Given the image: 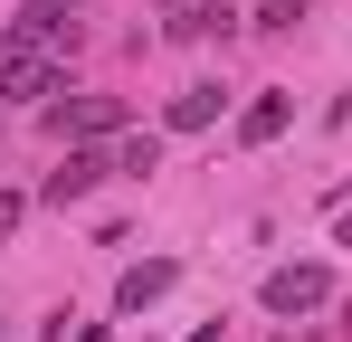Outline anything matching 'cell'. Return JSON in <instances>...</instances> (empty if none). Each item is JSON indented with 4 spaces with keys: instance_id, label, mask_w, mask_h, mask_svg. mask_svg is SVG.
<instances>
[{
    "instance_id": "12",
    "label": "cell",
    "mask_w": 352,
    "mask_h": 342,
    "mask_svg": "<svg viewBox=\"0 0 352 342\" xmlns=\"http://www.w3.org/2000/svg\"><path fill=\"white\" fill-rule=\"evenodd\" d=\"M333 238H343V247H352V200H343V209H333Z\"/></svg>"
},
{
    "instance_id": "1",
    "label": "cell",
    "mask_w": 352,
    "mask_h": 342,
    "mask_svg": "<svg viewBox=\"0 0 352 342\" xmlns=\"http://www.w3.org/2000/svg\"><path fill=\"white\" fill-rule=\"evenodd\" d=\"M324 295H333L324 266H276V276H267V314H314Z\"/></svg>"
},
{
    "instance_id": "10",
    "label": "cell",
    "mask_w": 352,
    "mask_h": 342,
    "mask_svg": "<svg viewBox=\"0 0 352 342\" xmlns=\"http://www.w3.org/2000/svg\"><path fill=\"white\" fill-rule=\"evenodd\" d=\"M295 19H305V0H267L257 10V29H295Z\"/></svg>"
},
{
    "instance_id": "8",
    "label": "cell",
    "mask_w": 352,
    "mask_h": 342,
    "mask_svg": "<svg viewBox=\"0 0 352 342\" xmlns=\"http://www.w3.org/2000/svg\"><path fill=\"white\" fill-rule=\"evenodd\" d=\"M286 124H295V105H286V95H257V105L238 114V143H276Z\"/></svg>"
},
{
    "instance_id": "5",
    "label": "cell",
    "mask_w": 352,
    "mask_h": 342,
    "mask_svg": "<svg viewBox=\"0 0 352 342\" xmlns=\"http://www.w3.org/2000/svg\"><path fill=\"white\" fill-rule=\"evenodd\" d=\"M172 276H181L172 257H153V266H124V285H115V304H124V314H143L153 295H172Z\"/></svg>"
},
{
    "instance_id": "9",
    "label": "cell",
    "mask_w": 352,
    "mask_h": 342,
    "mask_svg": "<svg viewBox=\"0 0 352 342\" xmlns=\"http://www.w3.org/2000/svg\"><path fill=\"white\" fill-rule=\"evenodd\" d=\"M115 171H124V181H143V171H162V143H153V133H124V143H115Z\"/></svg>"
},
{
    "instance_id": "11",
    "label": "cell",
    "mask_w": 352,
    "mask_h": 342,
    "mask_svg": "<svg viewBox=\"0 0 352 342\" xmlns=\"http://www.w3.org/2000/svg\"><path fill=\"white\" fill-rule=\"evenodd\" d=\"M10 228H19V200H10V190H0V238H10Z\"/></svg>"
},
{
    "instance_id": "6",
    "label": "cell",
    "mask_w": 352,
    "mask_h": 342,
    "mask_svg": "<svg viewBox=\"0 0 352 342\" xmlns=\"http://www.w3.org/2000/svg\"><path fill=\"white\" fill-rule=\"evenodd\" d=\"M124 124V95H76V105H58V133H115Z\"/></svg>"
},
{
    "instance_id": "3",
    "label": "cell",
    "mask_w": 352,
    "mask_h": 342,
    "mask_svg": "<svg viewBox=\"0 0 352 342\" xmlns=\"http://www.w3.org/2000/svg\"><path fill=\"white\" fill-rule=\"evenodd\" d=\"M48 86H58V67H48L38 48H10V57H0V95H10V105H38Z\"/></svg>"
},
{
    "instance_id": "7",
    "label": "cell",
    "mask_w": 352,
    "mask_h": 342,
    "mask_svg": "<svg viewBox=\"0 0 352 342\" xmlns=\"http://www.w3.org/2000/svg\"><path fill=\"white\" fill-rule=\"evenodd\" d=\"M219 105H229V95H219L210 76H200V86H181V95H172V133H200V124H219Z\"/></svg>"
},
{
    "instance_id": "4",
    "label": "cell",
    "mask_w": 352,
    "mask_h": 342,
    "mask_svg": "<svg viewBox=\"0 0 352 342\" xmlns=\"http://www.w3.org/2000/svg\"><path fill=\"white\" fill-rule=\"evenodd\" d=\"M67 10H76V0H29V10L10 19V48H48V38L67 29Z\"/></svg>"
},
{
    "instance_id": "2",
    "label": "cell",
    "mask_w": 352,
    "mask_h": 342,
    "mask_svg": "<svg viewBox=\"0 0 352 342\" xmlns=\"http://www.w3.org/2000/svg\"><path fill=\"white\" fill-rule=\"evenodd\" d=\"M105 171H115V152H67V162L38 181V200H58V209H67V200H86V190H96Z\"/></svg>"
}]
</instances>
